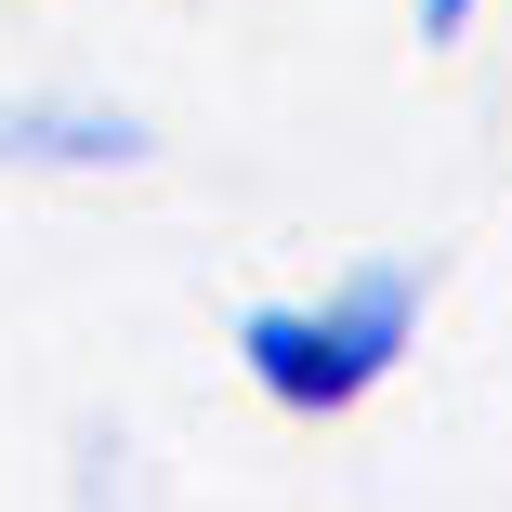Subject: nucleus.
Returning <instances> with one entry per match:
<instances>
[{
  "mask_svg": "<svg viewBox=\"0 0 512 512\" xmlns=\"http://www.w3.org/2000/svg\"><path fill=\"white\" fill-rule=\"evenodd\" d=\"M145 119L132 106H0V171H132Z\"/></svg>",
  "mask_w": 512,
  "mask_h": 512,
  "instance_id": "obj_2",
  "label": "nucleus"
},
{
  "mask_svg": "<svg viewBox=\"0 0 512 512\" xmlns=\"http://www.w3.org/2000/svg\"><path fill=\"white\" fill-rule=\"evenodd\" d=\"M421 302H434L421 263H355L316 302H250V316H237V368L289 407V421H329V407L381 394V368H407Z\"/></svg>",
  "mask_w": 512,
  "mask_h": 512,
  "instance_id": "obj_1",
  "label": "nucleus"
},
{
  "mask_svg": "<svg viewBox=\"0 0 512 512\" xmlns=\"http://www.w3.org/2000/svg\"><path fill=\"white\" fill-rule=\"evenodd\" d=\"M407 14H421V40H473V14H486V0H407Z\"/></svg>",
  "mask_w": 512,
  "mask_h": 512,
  "instance_id": "obj_3",
  "label": "nucleus"
}]
</instances>
